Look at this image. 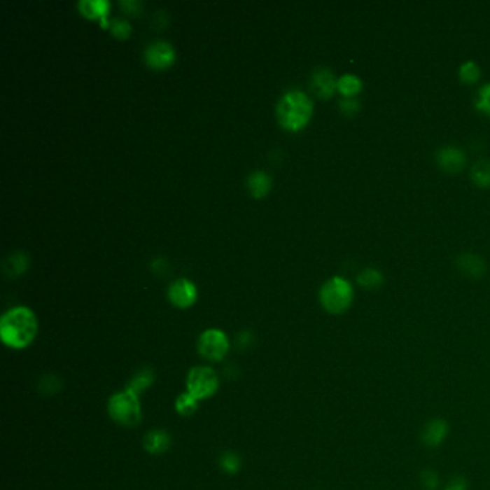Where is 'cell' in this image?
I'll list each match as a JSON object with an SVG mask.
<instances>
[{"label":"cell","mask_w":490,"mask_h":490,"mask_svg":"<svg viewBox=\"0 0 490 490\" xmlns=\"http://www.w3.org/2000/svg\"><path fill=\"white\" fill-rule=\"evenodd\" d=\"M270 184H272L270 177L262 172L252 173L248 178L249 192L256 199L266 196V193L269 192V188H270Z\"/></svg>","instance_id":"15"},{"label":"cell","mask_w":490,"mask_h":490,"mask_svg":"<svg viewBox=\"0 0 490 490\" xmlns=\"http://www.w3.org/2000/svg\"><path fill=\"white\" fill-rule=\"evenodd\" d=\"M110 4L106 0H83L78 4V8L84 16L87 18H101V24L106 26V13Z\"/></svg>","instance_id":"13"},{"label":"cell","mask_w":490,"mask_h":490,"mask_svg":"<svg viewBox=\"0 0 490 490\" xmlns=\"http://www.w3.org/2000/svg\"><path fill=\"white\" fill-rule=\"evenodd\" d=\"M468 484L465 482V479L461 477H453L449 484L446 486V490H466Z\"/></svg>","instance_id":"26"},{"label":"cell","mask_w":490,"mask_h":490,"mask_svg":"<svg viewBox=\"0 0 490 490\" xmlns=\"http://www.w3.org/2000/svg\"><path fill=\"white\" fill-rule=\"evenodd\" d=\"M153 383V374L150 371H146V372H141L139 374L137 377H135L131 383H130V387L128 390H131L132 393L135 394H140L143 390H146L147 387H150Z\"/></svg>","instance_id":"21"},{"label":"cell","mask_w":490,"mask_h":490,"mask_svg":"<svg viewBox=\"0 0 490 490\" xmlns=\"http://www.w3.org/2000/svg\"><path fill=\"white\" fill-rule=\"evenodd\" d=\"M337 88L345 98H352L354 95H357L361 91L363 83L358 76L352 75V74H346L338 79Z\"/></svg>","instance_id":"16"},{"label":"cell","mask_w":490,"mask_h":490,"mask_svg":"<svg viewBox=\"0 0 490 490\" xmlns=\"http://www.w3.org/2000/svg\"><path fill=\"white\" fill-rule=\"evenodd\" d=\"M197 402L199 400H196L192 394L184 393L178 396L176 401V408L181 416H192L197 410Z\"/></svg>","instance_id":"19"},{"label":"cell","mask_w":490,"mask_h":490,"mask_svg":"<svg viewBox=\"0 0 490 490\" xmlns=\"http://www.w3.org/2000/svg\"><path fill=\"white\" fill-rule=\"evenodd\" d=\"M458 76H460V79L463 80V83H466V84H475L476 80L479 79V76H480V69H479V66H477L473 61H469V62L463 64V65L460 66Z\"/></svg>","instance_id":"20"},{"label":"cell","mask_w":490,"mask_h":490,"mask_svg":"<svg viewBox=\"0 0 490 490\" xmlns=\"http://www.w3.org/2000/svg\"><path fill=\"white\" fill-rule=\"evenodd\" d=\"M146 62L155 69H162L167 68L174 62L176 53L174 49L172 48L170 43L164 42V41H157L153 42L151 45L147 46L146 49Z\"/></svg>","instance_id":"7"},{"label":"cell","mask_w":490,"mask_h":490,"mask_svg":"<svg viewBox=\"0 0 490 490\" xmlns=\"http://www.w3.org/2000/svg\"><path fill=\"white\" fill-rule=\"evenodd\" d=\"M340 108L341 111L346 115H354L356 113H358L360 110V102L356 101L354 98H345L340 102Z\"/></svg>","instance_id":"24"},{"label":"cell","mask_w":490,"mask_h":490,"mask_svg":"<svg viewBox=\"0 0 490 490\" xmlns=\"http://www.w3.org/2000/svg\"><path fill=\"white\" fill-rule=\"evenodd\" d=\"M312 88L315 94L321 98L332 97L338 80L328 68H318L312 75Z\"/></svg>","instance_id":"10"},{"label":"cell","mask_w":490,"mask_h":490,"mask_svg":"<svg viewBox=\"0 0 490 490\" xmlns=\"http://www.w3.org/2000/svg\"><path fill=\"white\" fill-rule=\"evenodd\" d=\"M354 290L351 284L340 276H334L328 282H325L319 292V299L322 307L330 314L345 312L352 302Z\"/></svg>","instance_id":"3"},{"label":"cell","mask_w":490,"mask_h":490,"mask_svg":"<svg viewBox=\"0 0 490 490\" xmlns=\"http://www.w3.org/2000/svg\"><path fill=\"white\" fill-rule=\"evenodd\" d=\"M219 388V377L210 367H196L188 372L187 393L196 400L211 397Z\"/></svg>","instance_id":"5"},{"label":"cell","mask_w":490,"mask_h":490,"mask_svg":"<svg viewBox=\"0 0 490 490\" xmlns=\"http://www.w3.org/2000/svg\"><path fill=\"white\" fill-rule=\"evenodd\" d=\"M358 284L367 289H374V288H378L381 284H383V275L379 274V272L377 269H372V267H368L365 270H363L361 274L358 275L357 278Z\"/></svg>","instance_id":"18"},{"label":"cell","mask_w":490,"mask_h":490,"mask_svg":"<svg viewBox=\"0 0 490 490\" xmlns=\"http://www.w3.org/2000/svg\"><path fill=\"white\" fill-rule=\"evenodd\" d=\"M449 427L443 420H433L423 430V442L428 447H438L447 435Z\"/></svg>","instance_id":"12"},{"label":"cell","mask_w":490,"mask_h":490,"mask_svg":"<svg viewBox=\"0 0 490 490\" xmlns=\"http://www.w3.org/2000/svg\"><path fill=\"white\" fill-rule=\"evenodd\" d=\"M314 105L309 97L302 91H289L278 102L276 115L279 124L289 131L302 130L311 120Z\"/></svg>","instance_id":"2"},{"label":"cell","mask_w":490,"mask_h":490,"mask_svg":"<svg viewBox=\"0 0 490 490\" xmlns=\"http://www.w3.org/2000/svg\"><path fill=\"white\" fill-rule=\"evenodd\" d=\"M476 108L480 111L490 114V84L480 88L479 98L476 101Z\"/></svg>","instance_id":"22"},{"label":"cell","mask_w":490,"mask_h":490,"mask_svg":"<svg viewBox=\"0 0 490 490\" xmlns=\"http://www.w3.org/2000/svg\"><path fill=\"white\" fill-rule=\"evenodd\" d=\"M472 178L480 187H490V162L480 160L472 167Z\"/></svg>","instance_id":"17"},{"label":"cell","mask_w":490,"mask_h":490,"mask_svg":"<svg viewBox=\"0 0 490 490\" xmlns=\"http://www.w3.org/2000/svg\"><path fill=\"white\" fill-rule=\"evenodd\" d=\"M169 444H170V439H169L167 433L161 431V430L150 431L144 439L146 450L153 453V454H160L162 451H166Z\"/></svg>","instance_id":"14"},{"label":"cell","mask_w":490,"mask_h":490,"mask_svg":"<svg viewBox=\"0 0 490 490\" xmlns=\"http://www.w3.org/2000/svg\"><path fill=\"white\" fill-rule=\"evenodd\" d=\"M111 31L114 34V36L117 38H128L130 32H131V26L121 19H117L111 23Z\"/></svg>","instance_id":"23"},{"label":"cell","mask_w":490,"mask_h":490,"mask_svg":"<svg viewBox=\"0 0 490 490\" xmlns=\"http://www.w3.org/2000/svg\"><path fill=\"white\" fill-rule=\"evenodd\" d=\"M222 466L229 473H234L239 469V457L236 454H226L222 458Z\"/></svg>","instance_id":"25"},{"label":"cell","mask_w":490,"mask_h":490,"mask_svg":"<svg viewBox=\"0 0 490 490\" xmlns=\"http://www.w3.org/2000/svg\"><path fill=\"white\" fill-rule=\"evenodd\" d=\"M169 299L178 308H188L196 302L197 289L188 279H178L170 285Z\"/></svg>","instance_id":"8"},{"label":"cell","mask_w":490,"mask_h":490,"mask_svg":"<svg viewBox=\"0 0 490 490\" xmlns=\"http://www.w3.org/2000/svg\"><path fill=\"white\" fill-rule=\"evenodd\" d=\"M108 412L114 421L122 426H137L141 421V405L139 396L131 390L121 391L111 397L108 402Z\"/></svg>","instance_id":"4"},{"label":"cell","mask_w":490,"mask_h":490,"mask_svg":"<svg viewBox=\"0 0 490 490\" xmlns=\"http://www.w3.org/2000/svg\"><path fill=\"white\" fill-rule=\"evenodd\" d=\"M439 166L447 173H457L466 164V155L457 147H444L438 153Z\"/></svg>","instance_id":"9"},{"label":"cell","mask_w":490,"mask_h":490,"mask_svg":"<svg viewBox=\"0 0 490 490\" xmlns=\"http://www.w3.org/2000/svg\"><path fill=\"white\" fill-rule=\"evenodd\" d=\"M456 263L463 274L470 278H480L486 270L484 262L475 253H461Z\"/></svg>","instance_id":"11"},{"label":"cell","mask_w":490,"mask_h":490,"mask_svg":"<svg viewBox=\"0 0 490 490\" xmlns=\"http://www.w3.org/2000/svg\"><path fill=\"white\" fill-rule=\"evenodd\" d=\"M38 321L35 314L26 307L9 309L0 321V338L10 348L28 346L36 337Z\"/></svg>","instance_id":"1"},{"label":"cell","mask_w":490,"mask_h":490,"mask_svg":"<svg viewBox=\"0 0 490 490\" xmlns=\"http://www.w3.org/2000/svg\"><path fill=\"white\" fill-rule=\"evenodd\" d=\"M229 351V340L220 330H207L199 340L200 356L209 361H220Z\"/></svg>","instance_id":"6"}]
</instances>
